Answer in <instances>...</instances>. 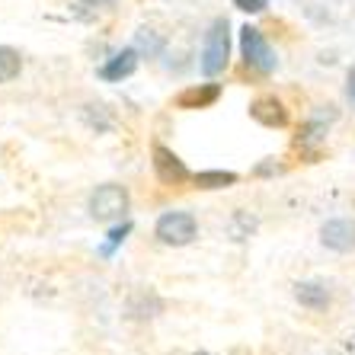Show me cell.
<instances>
[{
	"label": "cell",
	"mask_w": 355,
	"mask_h": 355,
	"mask_svg": "<svg viewBox=\"0 0 355 355\" xmlns=\"http://www.w3.org/2000/svg\"><path fill=\"white\" fill-rule=\"evenodd\" d=\"M231 64V23L224 17L211 19L205 33V42H202V58H198V67L205 77H218L227 71Z\"/></svg>",
	"instance_id": "1"
},
{
	"label": "cell",
	"mask_w": 355,
	"mask_h": 355,
	"mask_svg": "<svg viewBox=\"0 0 355 355\" xmlns=\"http://www.w3.org/2000/svg\"><path fill=\"white\" fill-rule=\"evenodd\" d=\"M240 55H243L247 67H253L257 74H272L275 67H279L272 45H269V39H266L263 29H257V26H243L240 29Z\"/></svg>",
	"instance_id": "2"
},
{
	"label": "cell",
	"mask_w": 355,
	"mask_h": 355,
	"mask_svg": "<svg viewBox=\"0 0 355 355\" xmlns=\"http://www.w3.org/2000/svg\"><path fill=\"white\" fill-rule=\"evenodd\" d=\"M128 205H132V196L125 186H116V182H106L99 186L96 192L90 196V218L93 221H119V218L128 215Z\"/></svg>",
	"instance_id": "3"
},
{
	"label": "cell",
	"mask_w": 355,
	"mask_h": 355,
	"mask_svg": "<svg viewBox=\"0 0 355 355\" xmlns=\"http://www.w3.org/2000/svg\"><path fill=\"white\" fill-rule=\"evenodd\" d=\"M196 234L198 224L189 211H164L157 218V224H154V237L160 243H166V247H186V243L196 240Z\"/></svg>",
	"instance_id": "4"
},
{
	"label": "cell",
	"mask_w": 355,
	"mask_h": 355,
	"mask_svg": "<svg viewBox=\"0 0 355 355\" xmlns=\"http://www.w3.org/2000/svg\"><path fill=\"white\" fill-rule=\"evenodd\" d=\"M150 164H154V173H157V180L164 182V186H182V182L189 180L186 164H182L170 148H164V144H154V148H150Z\"/></svg>",
	"instance_id": "5"
},
{
	"label": "cell",
	"mask_w": 355,
	"mask_h": 355,
	"mask_svg": "<svg viewBox=\"0 0 355 355\" xmlns=\"http://www.w3.org/2000/svg\"><path fill=\"white\" fill-rule=\"evenodd\" d=\"M320 240L333 253H355V221L352 218H330L320 227Z\"/></svg>",
	"instance_id": "6"
},
{
	"label": "cell",
	"mask_w": 355,
	"mask_h": 355,
	"mask_svg": "<svg viewBox=\"0 0 355 355\" xmlns=\"http://www.w3.org/2000/svg\"><path fill=\"white\" fill-rule=\"evenodd\" d=\"M138 61H141V51L135 49V45L132 49H122L99 67V77H103L106 83H122L125 77H132L135 71H138Z\"/></svg>",
	"instance_id": "7"
},
{
	"label": "cell",
	"mask_w": 355,
	"mask_h": 355,
	"mask_svg": "<svg viewBox=\"0 0 355 355\" xmlns=\"http://www.w3.org/2000/svg\"><path fill=\"white\" fill-rule=\"evenodd\" d=\"M250 116L266 128H285L288 125V109L279 96H259L250 103Z\"/></svg>",
	"instance_id": "8"
},
{
	"label": "cell",
	"mask_w": 355,
	"mask_h": 355,
	"mask_svg": "<svg viewBox=\"0 0 355 355\" xmlns=\"http://www.w3.org/2000/svg\"><path fill=\"white\" fill-rule=\"evenodd\" d=\"M218 99H221V83H196V87H186L173 103L180 109H208Z\"/></svg>",
	"instance_id": "9"
},
{
	"label": "cell",
	"mask_w": 355,
	"mask_h": 355,
	"mask_svg": "<svg viewBox=\"0 0 355 355\" xmlns=\"http://www.w3.org/2000/svg\"><path fill=\"white\" fill-rule=\"evenodd\" d=\"M160 311H164V301L148 288L132 291L128 301H125V317H132V320H150V317H157Z\"/></svg>",
	"instance_id": "10"
},
{
	"label": "cell",
	"mask_w": 355,
	"mask_h": 355,
	"mask_svg": "<svg viewBox=\"0 0 355 355\" xmlns=\"http://www.w3.org/2000/svg\"><path fill=\"white\" fill-rule=\"evenodd\" d=\"M295 297L301 307H311V311H327L330 307V291L320 282H297L295 285Z\"/></svg>",
	"instance_id": "11"
},
{
	"label": "cell",
	"mask_w": 355,
	"mask_h": 355,
	"mask_svg": "<svg viewBox=\"0 0 355 355\" xmlns=\"http://www.w3.org/2000/svg\"><path fill=\"white\" fill-rule=\"evenodd\" d=\"M237 180L240 176L231 173V170H198L192 176V182L198 189H227V186H237Z\"/></svg>",
	"instance_id": "12"
},
{
	"label": "cell",
	"mask_w": 355,
	"mask_h": 355,
	"mask_svg": "<svg viewBox=\"0 0 355 355\" xmlns=\"http://www.w3.org/2000/svg\"><path fill=\"white\" fill-rule=\"evenodd\" d=\"M19 71H23V58H19V51L10 49V45H0V83L17 80Z\"/></svg>",
	"instance_id": "13"
},
{
	"label": "cell",
	"mask_w": 355,
	"mask_h": 355,
	"mask_svg": "<svg viewBox=\"0 0 355 355\" xmlns=\"http://www.w3.org/2000/svg\"><path fill=\"white\" fill-rule=\"evenodd\" d=\"M164 35L154 33V29H138L135 33V49L141 51V55H148V58H157L160 51H164Z\"/></svg>",
	"instance_id": "14"
},
{
	"label": "cell",
	"mask_w": 355,
	"mask_h": 355,
	"mask_svg": "<svg viewBox=\"0 0 355 355\" xmlns=\"http://www.w3.org/2000/svg\"><path fill=\"white\" fill-rule=\"evenodd\" d=\"M234 7L243 10V13H263L269 7V0H234Z\"/></svg>",
	"instance_id": "15"
},
{
	"label": "cell",
	"mask_w": 355,
	"mask_h": 355,
	"mask_svg": "<svg viewBox=\"0 0 355 355\" xmlns=\"http://www.w3.org/2000/svg\"><path fill=\"white\" fill-rule=\"evenodd\" d=\"M346 96L355 106V67H349V74H346Z\"/></svg>",
	"instance_id": "16"
},
{
	"label": "cell",
	"mask_w": 355,
	"mask_h": 355,
	"mask_svg": "<svg viewBox=\"0 0 355 355\" xmlns=\"http://www.w3.org/2000/svg\"><path fill=\"white\" fill-rule=\"evenodd\" d=\"M80 3H87V7H96V10H109V7H116L119 0H80Z\"/></svg>",
	"instance_id": "17"
},
{
	"label": "cell",
	"mask_w": 355,
	"mask_h": 355,
	"mask_svg": "<svg viewBox=\"0 0 355 355\" xmlns=\"http://www.w3.org/2000/svg\"><path fill=\"white\" fill-rule=\"evenodd\" d=\"M196 355H215V352H196Z\"/></svg>",
	"instance_id": "18"
}]
</instances>
